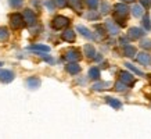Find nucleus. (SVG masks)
<instances>
[{
	"instance_id": "1",
	"label": "nucleus",
	"mask_w": 151,
	"mask_h": 139,
	"mask_svg": "<svg viewBox=\"0 0 151 139\" xmlns=\"http://www.w3.org/2000/svg\"><path fill=\"white\" fill-rule=\"evenodd\" d=\"M128 6L125 4V3H118V4H115L114 7V18L115 21L121 25V27H124L125 21H126V15H128Z\"/></svg>"
},
{
	"instance_id": "2",
	"label": "nucleus",
	"mask_w": 151,
	"mask_h": 139,
	"mask_svg": "<svg viewBox=\"0 0 151 139\" xmlns=\"http://www.w3.org/2000/svg\"><path fill=\"white\" fill-rule=\"evenodd\" d=\"M25 18H24L22 14L19 13H14L11 17H10V25L13 29H19V28H22L25 25Z\"/></svg>"
},
{
	"instance_id": "3",
	"label": "nucleus",
	"mask_w": 151,
	"mask_h": 139,
	"mask_svg": "<svg viewBox=\"0 0 151 139\" xmlns=\"http://www.w3.org/2000/svg\"><path fill=\"white\" fill-rule=\"evenodd\" d=\"M67 25H69V18L64 17V15H55L54 18H53V21H51V27L54 28V29H57V31L65 28Z\"/></svg>"
},
{
	"instance_id": "4",
	"label": "nucleus",
	"mask_w": 151,
	"mask_h": 139,
	"mask_svg": "<svg viewBox=\"0 0 151 139\" xmlns=\"http://www.w3.org/2000/svg\"><path fill=\"white\" fill-rule=\"evenodd\" d=\"M65 60H68L69 63H76L78 60H81V51L79 50H75V49H72V50H68L67 53H65Z\"/></svg>"
},
{
	"instance_id": "5",
	"label": "nucleus",
	"mask_w": 151,
	"mask_h": 139,
	"mask_svg": "<svg viewBox=\"0 0 151 139\" xmlns=\"http://www.w3.org/2000/svg\"><path fill=\"white\" fill-rule=\"evenodd\" d=\"M24 18H25V22H27V25H29V27H32L33 24H35V21H36V15H35V13H33L32 10H24Z\"/></svg>"
},
{
	"instance_id": "6",
	"label": "nucleus",
	"mask_w": 151,
	"mask_h": 139,
	"mask_svg": "<svg viewBox=\"0 0 151 139\" xmlns=\"http://www.w3.org/2000/svg\"><path fill=\"white\" fill-rule=\"evenodd\" d=\"M14 79V72L9 71V70H0V81L4 83H9Z\"/></svg>"
},
{
	"instance_id": "7",
	"label": "nucleus",
	"mask_w": 151,
	"mask_h": 139,
	"mask_svg": "<svg viewBox=\"0 0 151 139\" xmlns=\"http://www.w3.org/2000/svg\"><path fill=\"white\" fill-rule=\"evenodd\" d=\"M119 81H122L125 85H128V86H132L133 83H134V78H133L132 75L126 72V71H122L121 74H119Z\"/></svg>"
},
{
	"instance_id": "8",
	"label": "nucleus",
	"mask_w": 151,
	"mask_h": 139,
	"mask_svg": "<svg viewBox=\"0 0 151 139\" xmlns=\"http://www.w3.org/2000/svg\"><path fill=\"white\" fill-rule=\"evenodd\" d=\"M27 86L31 90H35V89H37L39 86H40V79L37 78V77H31V78L27 79Z\"/></svg>"
},
{
	"instance_id": "9",
	"label": "nucleus",
	"mask_w": 151,
	"mask_h": 139,
	"mask_svg": "<svg viewBox=\"0 0 151 139\" xmlns=\"http://www.w3.org/2000/svg\"><path fill=\"white\" fill-rule=\"evenodd\" d=\"M128 36L129 39H139V38L143 36V31L137 27H133L128 31Z\"/></svg>"
},
{
	"instance_id": "10",
	"label": "nucleus",
	"mask_w": 151,
	"mask_h": 139,
	"mask_svg": "<svg viewBox=\"0 0 151 139\" xmlns=\"http://www.w3.org/2000/svg\"><path fill=\"white\" fill-rule=\"evenodd\" d=\"M137 61L143 65H148L151 61V57L147 53H139L137 54Z\"/></svg>"
},
{
	"instance_id": "11",
	"label": "nucleus",
	"mask_w": 151,
	"mask_h": 139,
	"mask_svg": "<svg viewBox=\"0 0 151 139\" xmlns=\"http://www.w3.org/2000/svg\"><path fill=\"white\" fill-rule=\"evenodd\" d=\"M67 71L72 75L78 74V72H81V67H79V64H76V63H69V64L67 65Z\"/></svg>"
},
{
	"instance_id": "12",
	"label": "nucleus",
	"mask_w": 151,
	"mask_h": 139,
	"mask_svg": "<svg viewBox=\"0 0 151 139\" xmlns=\"http://www.w3.org/2000/svg\"><path fill=\"white\" fill-rule=\"evenodd\" d=\"M85 56H86L87 59H93L96 56V49L92 45H86L85 46Z\"/></svg>"
},
{
	"instance_id": "13",
	"label": "nucleus",
	"mask_w": 151,
	"mask_h": 139,
	"mask_svg": "<svg viewBox=\"0 0 151 139\" xmlns=\"http://www.w3.org/2000/svg\"><path fill=\"white\" fill-rule=\"evenodd\" d=\"M76 29H78V32L81 33V35H83V36L87 38V39H92V38H93L92 32H90V31H89L87 28L82 27V25H78V28H76Z\"/></svg>"
},
{
	"instance_id": "14",
	"label": "nucleus",
	"mask_w": 151,
	"mask_h": 139,
	"mask_svg": "<svg viewBox=\"0 0 151 139\" xmlns=\"http://www.w3.org/2000/svg\"><path fill=\"white\" fill-rule=\"evenodd\" d=\"M63 39L67 42H73L75 41V33H73L72 29H67L64 33H63Z\"/></svg>"
},
{
	"instance_id": "15",
	"label": "nucleus",
	"mask_w": 151,
	"mask_h": 139,
	"mask_svg": "<svg viewBox=\"0 0 151 139\" xmlns=\"http://www.w3.org/2000/svg\"><path fill=\"white\" fill-rule=\"evenodd\" d=\"M89 77H90L93 81H97V79L100 78V70L96 68V67L90 68V70H89Z\"/></svg>"
},
{
	"instance_id": "16",
	"label": "nucleus",
	"mask_w": 151,
	"mask_h": 139,
	"mask_svg": "<svg viewBox=\"0 0 151 139\" xmlns=\"http://www.w3.org/2000/svg\"><path fill=\"white\" fill-rule=\"evenodd\" d=\"M31 50H35V51H49L50 47L46 46V45H31L29 46Z\"/></svg>"
},
{
	"instance_id": "17",
	"label": "nucleus",
	"mask_w": 151,
	"mask_h": 139,
	"mask_svg": "<svg viewBox=\"0 0 151 139\" xmlns=\"http://www.w3.org/2000/svg\"><path fill=\"white\" fill-rule=\"evenodd\" d=\"M107 29H108V32L112 33V35H116V33L119 32V28L118 27H115V24L114 22H111V21H107Z\"/></svg>"
},
{
	"instance_id": "18",
	"label": "nucleus",
	"mask_w": 151,
	"mask_h": 139,
	"mask_svg": "<svg viewBox=\"0 0 151 139\" xmlns=\"http://www.w3.org/2000/svg\"><path fill=\"white\" fill-rule=\"evenodd\" d=\"M124 54L126 56V57H134V54H136V47H133V46H125Z\"/></svg>"
},
{
	"instance_id": "19",
	"label": "nucleus",
	"mask_w": 151,
	"mask_h": 139,
	"mask_svg": "<svg viewBox=\"0 0 151 139\" xmlns=\"http://www.w3.org/2000/svg\"><path fill=\"white\" fill-rule=\"evenodd\" d=\"M132 13L134 17H142L143 14V6L142 4H134L132 7Z\"/></svg>"
},
{
	"instance_id": "20",
	"label": "nucleus",
	"mask_w": 151,
	"mask_h": 139,
	"mask_svg": "<svg viewBox=\"0 0 151 139\" xmlns=\"http://www.w3.org/2000/svg\"><path fill=\"white\" fill-rule=\"evenodd\" d=\"M9 29L6 27H1L0 28V42H6L7 39H9Z\"/></svg>"
},
{
	"instance_id": "21",
	"label": "nucleus",
	"mask_w": 151,
	"mask_h": 139,
	"mask_svg": "<svg viewBox=\"0 0 151 139\" xmlns=\"http://www.w3.org/2000/svg\"><path fill=\"white\" fill-rule=\"evenodd\" d=\"M105 100L108 102V104H110L111 107H114V109H121V102L116 100V99H114V97H107Z\"/></svg>"
},
{
	"instance_id": "22",
	"label": "nucleus",
	"mask_w": 151,
	"mask_h": 139,
	"mask_svg": "<svg viewBox=\"0 0 151 139\" xmlns=\"http://www.w3.org/2000/svg\"><path fill=\"white\" fill-rule=\"evenodd\" d=\"M125 89H126V85H125L122 81H118V82L115 83V90H116V92H124Z\"/></svg>"
},
{
	"instance_id": "23",
	"label": "nucleus",
	"mask_w": 151,
	"mask_h": 139,
	"mask_svg": "<svg viewBox=\"0 0 151 139\" xmlns=\"http://www.w3.org/2000/svg\"><path fill=\"white\" fill-rule=\"evenodd\" d=\"M68 3L71 4V7H72V9H75L76 11H78V10H81V0H68Z\"/></svg>"
},
{
	"instance_id": "24",
	"label": "nucleus",
	"mask_w": 151,
	"mask_h": 139,
	"mask_svg": "<svg viewBox=\"0 0 151 139\" xmlns=\"http://www.w3.org/2000/svg\"><path fill=\"white\" fill-rule=\"evenodd\" d=\"M143 25H144V28H146L147 31L151 29V21H150V17H148V15H146V17L143 18Z\"/></svg>"
},
{
	"instance_id": "25",
	"label": "nucleus",
	"mask_w": 151,
	"mask_h": 139,
	"mask_svg": "<svg viewBox=\"0 0 151 139\" xmlns=\"http://www.w3.org/2000/svg\"><path fill=\"white\" fill-rule=\"evenodd\" d=\"M9 1H10V6L14 7V9H18L22 4V0H9Z\"/></svg>"
},
{
	"instance_id": "26",
	"label": "nucleus",
	"mask_w": 151,
	"mask_h": 139,
	"mask_svg": "<svg viewBox=\"0 0 151 139\" xmlns=\"http://www.w3.org/2000/svg\"><path fill=\"white\" fill-rule=\"evenodd\" d=\"M100 3V0H87V6L90 7V9H97V6Z\"/></svg>"
},
{
	"instance_id": "27",
	"label": "nucleus",
	"mask_w": 151,
	"mask_h": 139,
	"mask_svg": "<svg viewBox=\"0 0 151 139\" xmlns=\"http://www.w3.org/2000/svg\"><path fill=\"white\" fill-rule=\"evenodd\" d=\"M67 3H68V0H54V4L57 7H60V9H64Z\"/></svg>"
},
{
	"instance_id": "28",
	"label": "nucleus",
	"mask_w": 151,
	"mask_h": 139,
	"mask_svg": "<svg viewBox=\"0 0 151 139\" xmlns=\"http://www.w3.org/2000/svg\"><path fill=\"white\" fill-rule=\"evenodd\" d=\"M125 65H126L128 68H130V70H132L133 72H136V74H137V75H143V72H142V71H140V70H137V68H136V67H134V65H133V64H130V63H126V64H125Z\"/></svg>"
},
{
	"instance_id": "29",
	"label": "nucleus",
	"mask_w": 151,
	"mask_h": 139,
	"mask_svg": "<svg viewBox=\"0 0 151 139\" xmlns=\"http://www.w3.org/2000/svg\"><path fill=\"white\" fill-rule=\"evenodd\" d=\"M110 4H108V3H101V13L103 14H107L108 13V11H110Z\"/></svg>"
},
{
	"instance_id": "30",
	"label": "nucleus",
	"mask_w": 151,
	"mask_h": 139,
	"mask_svg": "<svg viewBox=\"0 0 151 139\" xmlns=\"http://www.w3.org/2000/svg\"><path fill=\"white\" fill-rule=\"evenodd\" d=\"M140 4L144 7V9H150L151 7V0H139Z\"/></svg>"
},
{
	"instance_id": "31",
	"label": "nucleus",
	"mask_w": 151,
	"mask_h": 139,
	"mask_svg": "<svg viewBox=\"0 0 151 139\" xmlns=\"http://www.w3.org/2000/svg\"><path fill=\"white\" fill-rule=\"evenodd\" d=\"M104 86H105L104 83H97V85H94L92 89H93V90H100V89H103Z\"/></svg>"
},
{
	"instance_id": "32",
	"label": "nucleus",
	"mask_w": 151,
	"mask_h": 139,
	"mask_svg": "<svg viewBox=\"0 0 151 139\" xmlns=\"http://www.w3.org/2000/svg\"><path fill=\"white\" fill-rule=\"evenodd\" d=\"M142 46L144 47V49H150V47H151V42L150 41H144L142 43Z\"/></svg>"
},
{
	"instance_id": "33",
	"label": "nucleus",
	"mask_w": 151,
	"mask_h": 139,
	"mask_svg": "<svg viewBox=\"0 0 151 139\" xmlns=\"http://www.w3.org/2000/svg\"><path fill=\"white\" fill-rule=\"evenodd\" d=\"M96 29H97V32H99V35H101V36H104V29H103V28L96 27Z\"/></svg>"
},
{
	"instance_id": "34",
	"label": "nucleus",
	"mask_w": 151,
	"mask_h": 139,
	"mask_svg": "<svg viewBox=\"0 0 151 139\" xmlns=\"http://www.w3.org/2000/svg\"><path fill=\"white\" fill-rule=\"evenodd\" d=\"M46 6H47V7H49V10H53V9H54V6H53V4H51V1H46Z\"/></svg>"
},
{
	"instance_id": "35",
	"label": "nucleus",
	"mask_w": 151,
	"mask_h": 139,
	"mask_svg": "<svg viewBox=\"0 0 151 139\" xmlns=\"http://www.w3.org/2000/svg\"><path fill=\"white\" fill-rule=\"evenodd\" d=\"M121 43L124 45V43H128V38H121Z\"/></svg>"
},
{
	"instance_id": "36",
	"label": "nucleus",
	"mask_w": 151,
	"mask_h": 139,
	"mask_svg": "<svg viewBox=\"0 0 151 139\" xmlns=\"http://www.w3.org/2000/svg\"><path fill=\"white\" fill-rule=\"evenodd\" d=\"M124 3H132V1H134V0H122Z\"/></svg>"
}]
</instances>
